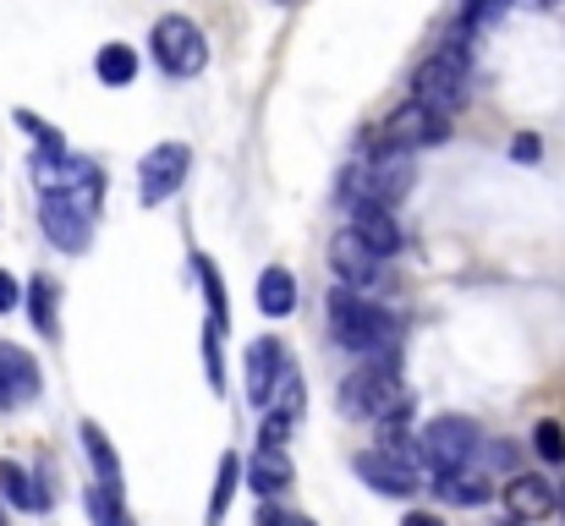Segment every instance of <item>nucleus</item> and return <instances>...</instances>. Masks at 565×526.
<instances>
[{
    "mask_svg": "<svg viewBox=\"0 0 565 526\" xmlns=\"http://www.w3.org/2000/svg\"><path fill=\"white\" fill-rule=\"evenodd\" d=\"M88 171H94V165H88V160H72V154H33V181H39V192H72Z\"/></svg>",
    "mask_w": 565,
    "mask_h": 526,
    "instance_id": "20",
    "label": "nucleus"
},
{
    "mask_svg": "<svg viewBox=\"0 0 565 526\" xmlns=\"http://www.w3.org/2000/svg\"><path fill=\"white\" fill-rule=\"evenodd\" d=\"M527 6H555V0H527Z\"/></svg>",
    "mask_w": 565,
    "mask_h": 526,
    "instance_id": "38",
    "label": "nucleus"
},
{
    "mask_svg": "<svg viewBox=\"0 0 565 526\" xmlns=\"http://www.w3.org/2000/svg\"><path fill=\"white\" fill-rule=\"evenodd\" d=\"M341 411L363 417V422H384V417L406 411V384L395 373V356H369L341 378Z\"/></svg>",
    "mask_w": 565,
    "mask_h": 526,
    "instance_id": "3",
    "label": "nucleus"
},
{
    "mask_svg": "<svg viewBox=\"0 0 565 526\" xmlns=\"http://www.w3.org/2000/svg\"><path fill=\"white\" fill-rule=\"evenodd\" d=\"M483 450V433H478V422L472 417H456V411H445V417H434V422H423V439H417V466H428V472H461V466H472V455Z\"/></svg>",
    "mask_w": 565,
    "mask_h": 526,
    "instance_id": "5",
    "label": "nucleus"
},
{
    "mask_svg": "<svg viewBox=\"0 0 565 526\" xmlns=\"http://www.w3.org/2000/svg\"><path fill=\"white\" fill-rule=\"evenodd\" d=\"M291 483H297V466H291L286 450H253V461H247V489H253V494L275 500V494H286Z\"/></svg>",
    "mask_w": 565,
    "mask_h": 526,
    "instance_id": "15",
    "label": "nucleus"
},
{
    "mask_svg": "<svg viewBox=\"0 0 565 526\" xmlns=\"http://www.w3.org/2000/svg\"><path fill=\"white\" fill-rule=\"evenodd\" d=\"M88 516H94V526H132L121 494H110V489H88Z\"/></svg>",
    "mask_w": 565,
    "mask_h": 526,
    "instance_id": "29",
    "label": "nucleus"
},
{
    "mask_svg": "<svg viewBox=\"0 0 565 526\" xmlns=\"http://www.w3.org/2000/svg\"><path fill=\"white\" fill-rule=\"evenodd\" d=\"M39 389H44L39 362L22 346L0 341V411H11V406H22V400H39Z\"/></svg>",
    "mask_w": 565,
    "mask_h": 526,
    "instance_id": "12",
    "label": "nucleus"
},
{
    "mask_svg": "<svg viewBox=\"0 0 565 526\" xmlns=\"http://www.w3.org/2000/svg\"><path fill=\"white\" fill-rule=\"evenodd\" d=\"M192 275H198V286H203V297H209V324L225 335V324H231V308H225V280H220V269H214V258H192Z\"/></svg>",
    "mask_w": 565,
    "mask_h": 526,
    "instance_id": "24",
    "label": "nucleus"
},
{
    "mask_svg": "<svg viewBox=\"0 0 565 526\" xmlns=\"http://www.w3.org/2000/svg\"><path fill=\"white\" fill-rule=\"evenodd\" d=\"M17 302H22V286H17V280H11L6 269H0V313H11Z\"/></svg>",
    "mask_w": 565,
    "mask_h": 526,
    "instance_id": "35",
    "label": "nucleus"
},
{
    "mask_svg": "<svg viewBox=\"0 0 565 526\" xmlns=\"http://www.w3.org/2000/svg\"><path fill=\"white\" fill-rule=\"evenodd\" d=\"M0 494H6L17 511H33V516L50 511V494L39 489V477H33L28 466H17V461H0Z\"/></svg>",
    "mask_w": 565,
    "mask_h": 526,
    "instance_id": "18",
    "label": "nucleus"
},
{
    "mask_svg": "<svg viewBox=\"0 0 565 526\" xmlns=\"http://www.w3.org/2000/svg\"><path fill=\"white\" fill-rule=\"evenodd\" d=\"M555 505H561V516H565V483H561V494H555Z\"/></svg>",
    "mask_w": 565,
    "mask_h": 526,
    "instance_id": "37",
    "label": "nucleus"
},
{
    "mask_svg": "<svg viewBox=\"0 0 565 526\" xmlns=\"http://www.w3.org/2000/svg\"><path fill=\"white\" fill-rule=\"evenodd\" d=\"M505 511H511V522H544V516H555V483H544V477H511L505 483Z\"/></svg>",
    "mask_w": 565,
    "mask_h": 526,
    "instance_id": "14",
    "label": "nucleus"
},
{
    "mask_svg": "<svg viewBox=\"0 0 565 526\" xmlns=\"http://www.w3.org/2000/svg\"><path fill=\"white\" fill-rule=\"evenodd\" d=\"M286 433H291V417H286V411H264L258 450H286Z\"/></svg>",
    "mask_w": 565,
    "mask_h": 526,
    "instance_id": "31",
    "label": "nucleus"
},
{
    "mask_svg": "<svg viewBox=\"0 0 565 526\" xmlns=\"http://www.w3.org/2000/svg\"><path fill=\"white\" fill-rule=\"evenodd\" d=\"M203 367H209V384H214V389H225V367H220V330H214V324L203 330Z\"/></svg>",
    "mask_w": 565,
    "mask_h": 526,
    "instance_id": "32",
    "label": "nucleus"
},
{
    "mask_svg": "<svg viewBox=\"0 0 565 526\" xmlns=\"http://www.w3.org/2000/svg\"><path fill=\"white\" fill-rule=\"evenodd\" d=\"M291 308H297V275L280 269V264H269L258 275V313L264 319H291Z\"/></svg>",
    "mask_w": 565,
    "mask_h": 526,
    "instance_id": "17",
    "label": "nucleus"
},
{
    "mask_svg": "<svg viewBox=\"0 0 565 526\" xmlns=\"http://www.w3.org/2000/svg\"><path fill=\"white\" fill-rule=\"evenodd\" d=\"M94 77H99L105 88H127V83L138 77V55H132L127 44H105V50L94 55Z\"/></svg>",
    "mask_w": 565,
    "mask_h": 526,
    "instance_id": "23",
    "label": "nucleus"
},
{
    "mask_svg": "<svg viewBox=\"0 0 565 526\" xmlns=\"http://www.w3.org/2000/svg\"><path fill=\"white\" fill-rule=\"evenodd\" d=\"M352 472L384 494V500H412L417 494V466L406 461V455H390V450H358L352 455Z\"/></svg>",
    "mask_w": 565,
    "mask_h": 526,
    "instance_id": "10",
    "label": "nucleus"
},
{
    "mask_svg": "<svg viewBox=\"0 0 565 526\" xmlns=\"http://www.w3.org/2000/svg\"><path fill=\"white\" fill-rule=\"evenodd\" d=\"M280 362H286V351H280V341H269V335L247 346V400L253 406H269V389H275Z\"/></svg>",
    "mask_w": 565,
    "mask_h": 526,
    "instance_id": "16",
    "label": "nucleus"
},
{
    "mask_svg": "<svg viewBox=\"0 0 565 526\" xmlns=\"http://www.w3.org/2000/svg\"><path fill=\"white\" fill-rule=\"evenodd\" d=\"M511 160H522V165H533V160H539V138H533V132H522V138L511 143Z\"/></svg>",
    "mask_w": 565,
    "mask_h": 526,
    "instance_id": "34",
    "label": "nucleus"
},
{
    "mask_svg": "<svg viewBox=\"0 0 565 526\" xmlns=\"http://www.w3.org/2000/svg\"><path fill=\"white\" fill-rule=\"evenodd\" d=\"M77 433H83V450H88V461H94V472H99V489L121 494V455L110 450L105 428H99V422H83Z\"/></svg>",
    "mask_w": 565,
    "mask_h": 526,
    "instance_id": "21",
    "label": "nucleus"
},
{
    "mask_svg": "<svg viewBox=\"0 0 565 526\" xmlns=\"http://www.w3.org/2000/svg\"><path fill=\"white\" fill-rule=\"evenodd\" d=\"M401 526H445V522H439V516H428V511H412Z\"/></svg>",
    "mask_w": 565,
    "mask_h": 526,
    "instance_id": "36",
    "label": "nucleus"
},
{
    "mask_svg": "<svg viewBox=\"0 0 565 526\" xmlns=\"http://www.w3.org/2000/svg\"><path fill=\"white\" fill-rule=\"evenodd\" d=\"M188 171H192L188 143H160V149H149V154H143V165H138V203H143V208H154V203L177 197V192H182V181H188Z\"/></svg>",
    "mask_w": 565,
    "mask_h": 526,
    "instance_id": "8",
    "label": "nucleus"
},
{
    "mask_svg": "<svg viewBox=\"0 0 565 526\" xmlns=\"http://www.w3.org/2000/svg\"><path fill=\"white\" fill-rule=\"evenodd\" d=\"M428 477H434V489H439L450 505H467V511L494 494V483H489L483 472H472V466H461V472H428Z\"/></svg>",
    "mask_w": 565,
    "mask_h": 526,
    "instance_id": "19",
    "label": "nucleus"
},
{
    "mask_svg": "<svg viewBox=\"0 0 565 526\" xmlns=\"http://www.w3.org/2000/svg\"><path fill=\"white\" fill-rule=\"evenodd\" d=\"M352 236L379 253V258H395L401 253V225H395V214L374 203V197H363V203H352Z\"/></svg>",
    "mask_w": 565,
    "mask_h": 526,
    "instance_id": "13",
    "label": "nucleus"
},
{
    "mask_svg": "<svg viewBox=\"0 0 565 526\" xmlns=\"http://www.w3.org/2000/svg\"><path fill=\"white\" fill-rule=\"evenodd\" d=\"M330 269H335V280H341L347 291H358V297H369V291H379V286L390 280L384 258H379V253H369L352 230H341V236L330 241Z\"/></svg>",
    "mask_w": 565,
    "mask_h": 526,
    "instance_id": "9",
    "label": "nucleus"
},
{
    "mask_svg": "<svg viewBox=\"0 0 565 526\" xmlns=\"http://www.w3.org/2000/svg\"><path fill=\"white\" fill-rule=\"evenodd\" d=\"M236 483H242V455H220V472H214V494H209V516L203 526H220L225 522V511H231V500H236Z\"/></svg>",
    "mask_w": 565,
    "mask_h": 526,
    "instance_id": "22",
    "label": "nucleus"
},
{
    "mask_svg": "<svg viewBox=\"0 0 565 526\" xmlns=\"http://www.w3.org/2000/svg\"><path fill=\"white\" fill-rule=\"evenodd\" d=\"M258 526H313L308 516H297V511H280V505H264L258 511Z\"/></svg>",
    "mask_w": 565,
    "mask_h": 526,
    "instance_id": "33",
    "label": "nucleus"
},
{
    "mask_svg": "<svg viewBox=\"0 0 565 526\" xmlns=\"http://www.w3.org/2000/svg\"><path fill=\"white\" fill-rule=\"evenodd\" d=\"M269 411H286L291 422L302 417V373H297V362H280L275 389H269Z\"/></svg>",
    "mask_w": 565,
    "mask_h": 526,
    "instance_id": "26",
    "label": "nucleus"
},
{
    "mask_svg": "<svg viewBox=\"0 0 565 526\" xmlns=\"http://www.w3.org/2000/svg\"><path fill=\"white\" fill-rule=\"evenodd\" d=\"M445 138H450V116H439V110H428V105H417V99H406L401 110H390V121H384V132H379V143L406 149V154L439 149Z\"/></svg>",
    "mask_w": 565,
    "mask_h": 526,
    "instance_id": "7",
    "label": "nucleus"
},
{
    "mask_svg": "<svg viewBox=\"0 0 565 526\" xmlns=\"http://www.w3.org/2000/svg\"><path fill=\"white\" fill-rule=\"evenodd\" d=\"M149 44H154V61L171 77H198L203 61H209V44H203L198 22H188V17H160L154 33H149Z\"/></svg>",
    "mask_w": 565,
    "mask_h": 526,
    "instance_id": "6",
    "label": "nucleus"
},
{
    "mask_svg": "<svg viewBox=\"0 0 565 526\" xmlns=\"http://www.w3.org/2000/svg\"><path fill=\"white\" fill-rule=\"evenodd\" d=\"M533 450H539L544 461H555V466H561L565 461V428L561 422H539V428H533Z\"/></svg>",
    "mask_w": 565,
    "mask_h": 526,
    "instance_id": "30",
    "label": "nucleus"
},
{
    "mask_svg": "<svg viewBox=\"0 0 565 526\" xmlns=\"http://www.w3.org/2000/svg\"><path fill=\"white\" fill-rule=\"evenodd\" d=\"M28 313H33V330H39L44 341L61 335V324H55V280H50V275H33V280H28Z\"/></svg>",
    "mask_w": 565,
    "mask_h": 526,
    "instance_id": "25",
    "label": "nucleus"
},
{
    "mask_svg": "<svg viewBox=\"0 0 565 526\" xmlns=\"http://www.w3.org/2000/svg\"><path fill=\"white\" fill-rule=\"evenodd\" d=\"M99 192H105V175L99 171H88L72 192H44L39 225H44L50 247H61V253H88V241H94V214H99Z\"/></svg>",
    "mask_w": 565,
    "mask_h": 526,
    "instance_id": "2",
    "label": "nucleus"
},
{
    "mask_svg": "<svg viewBox=\"0 0 565 526\" xmlns=\"http://www.w3.org/2000/svg\"><path fill=\"white\" fill-rule=\"evenodd\" d=\"M511 11V0H467L461 11H456V28L472 39V33H483V28H494L500 17Z\"/></svg>",
    "mask_w": 565,
    "mask_h": 526,
    "instance_id": "27",
    "label": "nucleus"
},
{
    "mask_svg": "<svg viewBox=\"0 0 565 526\" xmlns=\"http://www.w3.org/2000/svg\"><path fill=\"white\" fill-rule=\"evenodd\" d=\"M17 127H22V138H33V149L39 154H66V138L44 121V116H33V110H17Z\"/></svg>",
    "mask_w": 565,
    "mask_h": 526,
    "instance_id": "28",
    "label": "nucleus"
},
{
    "mask_svg": "<svg viewBox=\"0 0 565 526\" xmlns=\"http://www.w3.org/2000/svg\"><path fill=\"white\" fill-rule=\"evenodd\" d=\"M467 72H472V50H467L461 39H445V44L417 66L412 99L428 105V110H439V116H450V110L467 105Z\"/></svg>",
    "mask_w": 565,
    "mask_h": 526,
    "instance_id": "4",
    "label": "nucleus"
},
{
    "mask_svg": "<svg viewBox=\"0 0 565 526\" xmlns=\"http://www.w3.org/2000/svg\"><path fill=\"white\" fill-rule=\"evenodd\" d=\"M280 6H291V0H280Z\"/></svg>",
    "mask_w": 565,
    "mask_h": 526,
    "instance_id": "39",
    "label": "nucleus"
},
{
    "mask_svg": "<svg viewBox=\"0 0 565 526\" xmlns=\"http://www.w3.org/2000/svg\"><path fill=\"white\" fill-rule=\"evenodd\" d=\"M363 192H369L374 203H384V208H395V203L412 192V154L379 143L374 160H369V171H363Z\"/></svg>",
    "mask_w": 565,
    "mask_h": 526,
    "instance_id": "11",
    "label": "nucleus"
},
{
    "mask_svg": "<svg viewBox=\"0 0 565 526\" xmlns=\"http://www.w3.org/2000/svg\"><path fill=\"white\" fill-rule=\"evenodd\" d=\"M324 313H330V335H335V346L352 351V356H395V319L369 302V297H358V291H347V286H330V297H324Z\"/></svg>",
    "mask_w": 565,
    "mask_h": 526,
    "instance_id": "1",
    "label": "nucleus"
}]
</instances>
